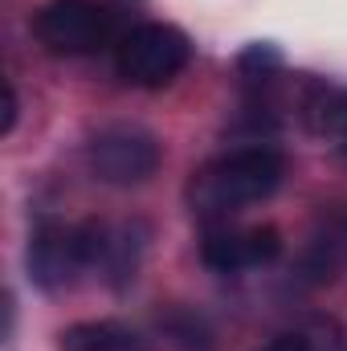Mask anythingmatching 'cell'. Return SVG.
Masks as SVG:
<instances>
[{
	"instance_id": "cell-5",
	"label": "cell",
	"mask_w": 347,
	"mask_h": 351,
	"mask_svg": "<svg viewBox=\"0 0 347 351\" xmlns=\"http://www.w3.org/2000/svg\"><path fill=\"white\" fill-rule=\"evenodd\" d=\"M282 254V233L274 225H254V229H229L225 221L208 225L200 241V258L217 274H237L250 265H270Z\"/></svg>"
},
{
	"instance_id": "cell-3",
	"label": "cell",
	"mask_w": 347,
	"mask_h": 351,
	"mask_svg": "<svg viewBox=\"0 0 347 351\" xmlns=\"http://www.w3.org/2000/svg\"><path fill=\"white\" fill-rule=\"evenodd\" d=\"M188 62H192V41L164 21L135 25L115 45V66L131 86H168Z\"/></svg>"
},
{
	"instance_id": "cell-1",
	"label": "cell",
	"mask_w": 347,
	"mask_h": 351,
	"mask_svg": "<svg viewBox=\"0 0 347 351\" xmlns=\"http://www.w3.org/2000/svg\"><path fill=\"white\" fill-rule=\"evenodd\" d=\"M282 156L274 147H241L229 152L213 164H204L200 172L188 180V204L196 217L204 221H225L229 213L265 200L278 184H282Z\"/></svg>"
},
{
	"instance_id": "cell-2",
	"label": "cell",
	"mask_w": 347,
	"mask_h": 351,
	"mask_svg": "<svg viewBox=\"0 0 347 351\" xmlns=\"http://www.w3.org/2000/svg\"><path fill=\"white\" fill-rule=\"evenodd\" d=\"M33 33L49 53L86 58L106 45H119V12L106 0H49L33 16Z\"/></svg>"
},
{
	"instance_id": "cell-7",
	"label": "cell",
	"mask_w": 347,
	"mask_h": 351,
	"mask_svg": "<svg viewBox=\"0 0 347 351\" xmlns=\"http://www.w3.org/2000/svg\"><path fill=\"white\" fill-rule=\"evenodd\" d=\"M344 265H347V204H339V208L319 217V225L311 233V245L302 254V269L315 282H327Z\"/></svg>"
},
{
	"instance_id": "cell-10",
	"label": "cell",
	"mask_w": 347,
	"mask_h": 351,
	"mask_svg": "<svg viewBox=\"0 0 347 351\" xmlns=\"http://www.w3.org/2000/svg\"><path fill=\"white\" fill-rule=\"evenodd\" d=\"M16 127V90H12V82H4V123H0V131L8 135Z\"/></svg>"
},
{
	"instance_id": "cell-6",
	"label": "cell",
	"mask_w": 347,
	"mask_h": 351,
	"mask_svg": "<svg viewBox=\"0 0 347 351\" xmlns=\"http://www.w3.org/2000/svg\"><path fill=\"white\" fill-rule=\"evenodd\" d=\"M86 265L82 258V245H78V225H58V221H45L37 225L33 241H29V274L37 286L45 290H62L74 282V274Z\"/></svg>"
},
{
	"instance_id": "cell-9",
	"label": "cell",
	"mask_w": 347,
	"mask_h": 351,
	"mask_svg": "<svg viewBox=\"0 0 347 351\" xmlns=\"http://www.w3.org/2000/svg\"><path fill=\"white\" fill-rule=\"evenodd\" d=\"M302 123L307 131L323 139H344L347 135V86L335 82H311L302 94Z\"/></svg>"
},
{
	"instance_id": "cell-4",
	"label": "cell",
	"mask_w": 347,
	"mask_h": 351,
	"mask_svg": "<svg viewBox=\"0 0 347 351\" xmlns=\"http://www.w3.org/2000/svg\"><path fill=\"white\" fill-rule=\"evenodd\" d=\"M86 160H90V172L98 176L102 184L131 188V184H143V180L156 176V168H160V143L143 127L115 123V127H102L90 139Z\"/></svg>"
},
{
	"instance_id": "cell-8",
	"label": "cell",
	"mask_w": 347,
	"mask_h": 351,
	"mask_svg": "<svg viewBox=\"0 0 347 351\" xmlns=\"http://www.w3.org/2000/svg\"><path fill=\"white\" fill-rule=\"evenodd\" d=\"M62 351H152L147 339L119 323V319H94V323H74L62 331Z\"/></svg>"
},
{
	"instance_id": "cell-11",
	"label": "cell",
	"mask_w": 347,
	"mask_h": 351,
	"mask_svg": "<svg viewBox=\"0 0 347 351\" xmlns=\"http://www.w3.org/2000/svg\"><path fill=\"white\" fill-rule=\"evenodd\" d=\"M261 351H311V343L302 335H278L274 343H265Z\"/></svg>"
}]
</instances>
